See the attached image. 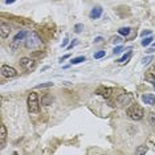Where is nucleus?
<instances>
[{
    "mask_svg": "<svg viewBox=\"0 0 155 155\" xmlns=\"http://www.w3.org/2000/svg\"><path fill=\"white\" fill-rule=\"evenodd\" d=\"M41 45H43V40H41V37L39 36L37 32H31V33H28V36H27L24 40V47L29 50L37 49Z\"/></svg>",
    "mask_w": 155,
    "mask_h": 155,
    "instance_id": "nucleus-1",
    "label": "nucleus"
},
{
    "mask_svg": "<svg viewBox=\"0 0 155 155\" xmlns=\"http://www.w3.org/2000/svg\"><path fill=\"white\" fill-rule=\"evenodd\" d=\"M127 115L133 119V121H141L145 115V112H143V109L141 105L138 103H133L130 107L127 109Z\"/></svg>",
    "mask_w": 155,
    "mask_h": 155,
    "instance_id": "nucleus-2",
    "label": "nucleus"
},
{
    "mask_svg": "<svg viewBox=\"0 0 155 155\" xmlns=\"http://www.w3.org/2000/svg\"><path fill=\"white\" fill-rule=\"evenodd\" d=\"M27 105H28V112L31 114H34V113L39 112V96L37 93L34 92H31L27 98Z\"/></svg>",
    "mask_w": 155,
    "mask_h": 155,
    "instance_id": "nucleus-3",
    "label": "nucleus"
},
{
    "mask_svg": "<svg viewBox=\"0 0 155 155\" xmlns=\"http://www.w3.org/2000/svg\"><path fill=\"white\" fill-rule=\"evenodd\" d=\"M27 36H28V32L25 31V29H23V31L17 32V33L15 34L13 40L11 41V44H10V48L12 49V52H15V50L20 47V41H21V40H25V37H27Z\"/></svg>",
    "mask_w": 155,
    "mask_h": 155,
    "instance_id": "nucleus-4",
    "label": "nucleus"
},
{
    "mask_svg": "<svg viewBox=\"0 0 155 155\" xmlns=\"http://www.w3.org/2000/svg\"><path fill=\"white\" fill-rule=\"evenodd\" d=\"M0 72H1V76L6 78H15L17 76V70L10 65H1Z\"/></svg>",
    "mask_w": 155,
    "mask_h": 155,
    "instance_id": "nucleus-5",
    "label": "nucleus"
},
{
    "mask_svg": "<svg viewBox=\"0 0 155 155\" xmlns=\"http://www.w3.org/2000/svg\"><path fill=\"white\" fill-rule=\"evenodd\" d=\"M19 64H20V66H21L24 70H31V69L34 68L36 61L32 60V59H29V57H23V59H20Z\"/></svg>",
    "mask_w": 155,
    "mask_h": 155,
    "instance_id": "nucleus-6",
    "label": "nucleus"
},
{
    "mask_svg": "<svg viewBox=\"0 0 155 155\" xmlns=\"http://www.w3.org/2000/svg\"><path fill=\"white\" fill-rule=\"evenodd\" d=\"M131 101H133V94L130 93H122L117 98V102L121 106H129L131 103Z\"/></svg>",
    "mask_w": 155,
    "mask_h": 155,
    "instance_id": "nucleus-7",
    "label": "nucleus"
},
{
    "mask_svg": "<svg viewBox=\"0 0 155 155\" xmlns=\"http://www.w3.org/2000/svg\"><path fill=\"white\" fill-rule=\"evenodd\" d=\"M11 27L10 24H7V23L1 21V24H0V36H1V39H7L8 36H10L11 33Z\"/></svg>",
    "mask_w": 155,
    "mask_h": 155,
    "instance_id": "nucleus-8",
    "label": "nucleus"
},
{
    "mask_svg": "<svg viewBox=\"0 0 155 155\" xmlns=\"http://www.w3.org/2000/svg\"><path fill=\"white\" fill-rule=\"evenodd\" d=\"M6 141H7V129L4 125L0 126V149L3 150L6 147Z\"/></svg>",
    "mask_w": 155,
    "mask_h": 155,
    "instance_id": "nucleus-9",
    "label": "nucleus"
},
{
    "mask_svg": "<svg viewBox=\"0 0 155 155\" xmlns=\"http://www.w3.org/2000/svg\"><path fill=\"white\" fill-rule=\"evenodd\" d=\"M112 93H113L112 87H99V89L97 90V94L105 97V98H109V97L112 96Z\"/></svg>",
    "mask_w": 155,
    "mask_h": 155,
    "instance_id": "nucleus-10",
    "label": "nucleus"
},
{
    "mask_svg": "<svg viewBox=\"0 0 155 155\" xmlns=\"http://www.w3.org/2000/svg\"><path fill=\"white\" fill-rule=\"evenodd\" d=\"M102 15V8L101 7H94L93 10L90 11V19H98L99 16Z\"/></svg>",
    "mask_w": 155,
    "mask_h": 155,
    "instance_id": "nucleus-11",
    "label": "nucleus"
},
{
    "mask_svg": "<svg viewBox=\"0 0 155 155\" xmlns=\"http://www.w3.org/2000/svg\"><path fill=\"white\" fill-rule=\"evenodd\" d=\"M142 101L145 103H147V105H154L155 103V96H152V94H143Z\"/></svg>",
    "mask_w": 155,
    "mask_h": 155,
    "instance_id": "nucleus-12",
    "label": "nucleus"
},
{
    "mask_svg": "<svg viewBox=\"0 0 155 155\" xmlns=\"http://www.w3.org/2000/svg\"><path fill=\"white\" fill-rule=\"evenodd\" d=\"M53 101H54V98H53L50 94H45V96L41 98V103L43 105H45V106H49V105H52L53 103Z\"/></svg>",
    "mask_w": 155,
    "mask_h": 155,
    "instance_id": "nucleus-13",
    "label": "nucleus"
},
{
    "mask_svg": "<svg viewBox=\"0 0 155 155\" xmlns=\"http://www.w3.org/2000/svg\"><path fill=\"white\" fill-rule=\"evenodd\" d=\"M131 53H133V52H131V48H129V49H127V53H126V54H123V56H122L121 59L118 60V62H119V64L127 62V61H129V59L131 57Z\"/></svg>",
    "mask_w": 155,
    "mask_h": 155,
    "instance_id": "nucleus-14",
    "label": "nucleus"
},
{
    "mask_svg": "<svg viewBox=\"0 0 155 155\" xmlns=\"http://www.w3.org/2000/svg\"><path fill=\"white\" fill-rule=\"evenodd\" d=\"M147 150H149V147L146 145H141L138 149L135 150V154H146L147 152Z\"/></svg>",
    "mask_w": 155,
    "mask_h": 155,
    "instance_id": "nucleus-15",
    "label": "nucleus"
},
{
    "mask_svg": "<svg viewBox=\"0 0 155 155\" xmlns=\"http://www.w3.org/2000/svg\"><path fill=\"white\" fill-rule=\"evenodd\" d=\"M85 56H80V57H76V59H73L70 61V64L72 65H77V64H81V62H84L85 61Z\"/></svg>",
    "mask_w": 155,
    "mask_h": 155,
    "instance_id": "nucleus-16",
    "label": "nucleus"
},
{
    "mask_svg": "<svg viewBox=\"0 0 155 155\" xmlns=\"http://www.w3.org/2000/svg\"><path fill=\"white\" fill-rule=\"evenodd\" d=\"M118 33L127 37V36L130 34V28H119V29H118Z\"/></svg>",
    "mask_w": 155,
    "mask_h": 155,
    "instance_id": "nucleus-17",
    "label": "nucleus"
},
{
    "mask_svg": "<svg viewBox=\"0 0 155 155\" xmlns=\"http://www.w3.org/2000/svg\"><path fill=\"white\" fill-rule=\"evenodd\" d=\"M147 119H149V123L151 125V126H155V113H149Z\"/></svg>",
    "mask_w": 155,
    "mask_h": 155,
    "instance_id": "nucleus-18",
    "label": "nucleus"
},
{
    "mask_svg": "<svg viewBox=\"0 0 155 155\" xmlns=\"http://www.w3.org/2000/svg\"><path fill=\"white\" fill-rule=\"evenodd\" d=\"M50 86H53V82H45V84L36 85V89H44V87H50Z\"/></svg>",
    "mask_w": 155,
    "mask_h": 155,
    "instance_id": "nucleus-19",
    "label": "nucleus"
},
{
    "mask_svg": "<svg viewBox=\"0 0 155 155\" xmlns=\"http://www.w3.org/2000/svg\"><path fill=\"white\" fill-rule=\"evenodd\" d=\"M102 57H105V50H99V52H96L94 53V59H102Z\"/></svg>",
    "mask_w": 155,
    "mask_h": 155,
    "instance_id": "nucleus-20",
    "label": "nucleus"
},
{
    "mask_svg": "<svg viewBox=\"0 0 155 155\" xmlns=\"http://www.w3.org/2000/svg\"><path fill=\"white\" fill-rule=\"evenodd\" d=\"M84 29V24H76L74 25V32L76 33H81Z\"/></svg>",
    "mask_w": 155,
    "mask_h": 155,
    "instance_id": "nucleus-21",
    "label": "nucleus"
},
{
    "mask_svg": "<svg viewBox=\"0 0 155 155\" xmlns=\"http://www.w3.org/2000/svg\"><path fill=\"white\" fill-rule=\"evenodd\" d=\"M151 41H152L151 36H150V37H147V39H143V40H142V45H143V47H147L149 44H151Z\"/></svg>",
    "mask_w": 155,
    "mask_h": 155,
    "instance_id": "nucleus-22",
    "label": "nucleus"
},
{
    "mask_svg": "<svg viewBox=\"0 0 155 155\" xmlns=\"http://www.w3.org/2000/svg\"><path fill=\"white\" fill-rule=\"evenodd\" d=\"M123 47H121V45H118V47H115L114 48V50H113V53H114V54H119V53H122L123 52Z\"/></svg>",
    "mask_w": 155,
    "mask_h": 155,
    "instance_id": "nucleus-23",
    "label": "nucleus"
},
{
    "mask_svg": "<svg viewBox=\"0 0 155 155\" xmlns=\"http://www.w3.org/2000/svg\"><path fill=\"white\" fill-rule=\"evenodd\" d=\"M151 60H152V57H151V56L143 57V59H142V64H143V65H147V64H149V62L151 61Z\"/></svg>",
    "mask_w": 155,
    "mask_h": 155,
    "instance_id": "nucleus-24",
    "label": "nucleus"
},
{
    "mask_svg": "<svg viewBox=\"0 0 155 155\" xmlns=\"http://www.w3.org/2000/svg\"><path fill=\"white\" fill-rule=\"evenodd\" d=\"M122 37H119V36H117V37H113L112 39V43L113 44H119V43H122Z\"/></svg>",
    "mask_w": 155,
    "mask_h": 155,
    "instance_id": "nucleus-25",
    "label": "nucleus"
},
{
    "mask_svg": "<svg viewBox=\"0 0 155 155\" xmlns=\"http://www.w3.org/2000/svg\"><path fill=\"white\" fill-rule=\"evenodd\" d=\"M147 80H149L152 85H155V76H152V74H147Z\"/></svg>",
    "mask_w": 155,
    "mask_h": 155,
    "instance_id": "nucleus-26",
    "label": "nucleus"
},
{
    "mask_svg": "<svg viewBox=\"0 0 155 155\" xmlns=\"http://www.w3.org/2000/svg\"><path fill=\"white\" fill-rule=\"evenodd\" d=\"M77 41H73V43H70V44H69V45H68V49H72V48H73V47H76V45H77Z\"/></svg>",
    "mask_w": 155,
    "mask_h": 155,
    "instance_id": "nucleus-27",
    "label": "nucleus"
},
{
    "mask_svg": "<svg viewBox=\"0 0 155 155\" xmlns=\"http://www.w3.org/2000/svg\"><path fill=\"white\" fill-rule=\"evenodd\" d=\"M102 40H103V39L101 37V36H98V37H96V39H94V44H98V43H101V41H102Z\"/></svg>",
    "mask_w": 155,
    "mask_h": 155,
    "instance_id": "nucleus-28",
    "label": "nucleus"
},
{
    "mask_svg": "<svg viewBox=\"0 0 155 155\" xmlns=\"http://www.w3.org/2000/svg\"><path fill=\"white\" fill-rule=\"evenodd\" d=\"M69 57H70V54H65V56H62V57H61V59H60V62H62V61H64V60L69 59Z\"/></svg>",
    "mask_w": 155,
    "mask_h": 155,
    "instance_id": "nucleus-29",
    "label": "nucleus"
},
{
    "mask_svg": "<svg viewBox=\"0 0 155 155\" xmlns=\"http://www.w3.org/2000/svg\"><path fill=\"white\" fill-rule=\"evenodd\" d=\"M146 34H151V31H143L142 32V36H146Z\"/></svg>",
    "mask_w": 155,
    "mask_h": 155,
    "instance_id": "nucleus-30",
    "label": "nucleus"
},
{
    "mask_svg": "<svg viewBox=\"0 0 155 155\" xmlns=\"http://www.w3.org/2000/svg\"><path fill=\"white\" fill-rule=\"evenodd\" d=\"M68 39H65V40H64V41H62V47H66V44H68Z\"/></svg>",
    "mask_w": 155,
    "mask_h": 155,
    "instance_id": "nucleus-31",
    "label": "nucleus"
},
{
    "mask_svg": "<svg viewBox=\"0 0 155 155\" xmlns=\"http://www.w3.org/2000/svg\"><path fill=\"white\" fill-rule=\"evenodd\" d=\"M16 0H6V3L7 4H12V3H15Z\"/></svg>",
    "mask_w": 155,
    "mask_h": 155,
    "instance_id": "nucleus-32",
    "label": "nucleus"
},
{
    "mask_svg": "<svg viewBox=\"0 0 155 155\" xmlns=\"http://www.w3.org/2000/svg\"><path fill=\"white\" fill-rule=\"evenodd\" d=\"M154 48H150V49H147V50H146V52H147V53H152V52H154Z\"/></svg>",
    "mask_w": 155,
    "mask_h": 155,
    "instance_id": "nucleus-33",
    "label": "nucleus"
},
{
    "mask_svg": "<svg viewBox=\"0 0 155 155\" xmlns=\"http://www.w3.org/2000/svg\"><path fill=\"white\" fill-rule=\"evenodd\" d=\"M154 72H155V65H154Z\"/></svg>",
    "mask_w": 155,
    "mask_h": 155,
    "instance_id": "nucleus-34",
    "label": "nucleus"
},
{
    "mask_svg": "<svg viewBox=\"0 0 155 155\" xmlns=\"http://www.w3.org/2000/svg\"><path fill=\"white\" fill-rule=\"evenodd\" d=\"M154 47H155V43H154Z\"/></svg>",
    "mask_w": 155,
    "mask_h": 155,
    "instance_id": "nucleus-35",
    "label": "nucleus"
}]
</instances>
